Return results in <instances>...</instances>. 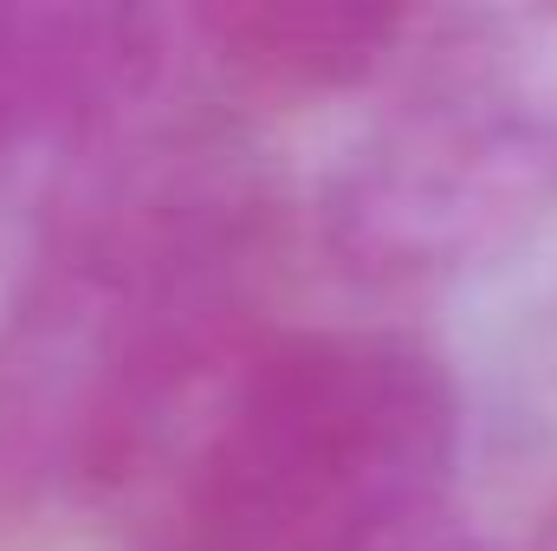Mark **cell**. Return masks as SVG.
I'll return each instance as SVG.
<instances>
[{
    "label": "cell",
    "mask_w": 557,
    "mask_h": 551,
    "mask_svg": "<svg viewBox=\"0 0 557 551\" xmlns=\"http://www.w3.org/2000/svg\"><path fill=\"white\" fill-rule=\"evenodd\" d=\"M267 188L201 124L137 118L59 182L0 331V487L111 493L260 344Z\"/></svg>",
    "instance_id": "cell-1"
},
{
    "label": "cell",
    "mask_w": 557,
    "mask_h": 551,
    "mask_svg": "<svg viewBox=\"0 0 557 551\" xmlns=\"http://www.w3.org/2000/svg\"><path fill=\"white\" fill-rule=\"evenodd\" d=\"M460 467V383L409 331L253 344L182 421L137 551H383Z\"/></svg>",
    "instance_id": "cell-2"
},
{
    "label": "cell",
    "mask_w": 557,
    "mask_h": 551,
    "mask_svg": "<svg viewBox=\"0 0 557 551\" xmlns=\"http://www.w3.org/2000/svg\"><path fill=\"white\" fill-rule=\"evenodd\" d=\"M557 215V7L434 20L324 182V247L383 292L512 254Z\"/></svg>",
    "instance_id": "cell-3"
},
{
    "label": "cell",
    "mask_w": 557,
    "mask_h": 551,
    "mask_svg": "<svg viewBox=\"0 0 557 551\" xmlns=\"http://www.w3.org/2000/svg\"><path fill=\"white\" fill-rule=\"evenodd\" d=\"M175 13L104 0H0V182H59L149 118Z\"/></svg>",
    "instance_id": "cell-4"
},
{
    "label": "cell",
    "mask_w": 557,
    "mask_h": 551,
    "mask_svg": "<svg viewBox=\"0 0 557 551\" xmlns=\"http://www.w3.org/2000/svg\"><path fill=\"white\" fill-rule=\"evenodd\" d=\"M182 39L253 98H337L416 46V13L357 0H208L175 13Z\"/></svg>",
    "instance_id": "cell-5"
},
{
    "label": "cell",
    "mask_w": 557,
    "mask_h": 551,
    "mask_svg": "<svg viewBox=\"0 0 557 551\" xmlns=\"http://www.w3.org/2000/svg\"><path fill=\"white\" fill-rule=\"evenodd\" d=\"M532 551H557V506L545 513V526H539V539H532Z\"/></svg>",
    "instance_id": "cell-6"
}]
</instances>
